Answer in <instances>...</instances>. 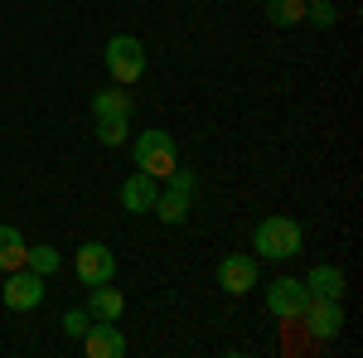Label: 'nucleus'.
I'll use <instances>...</instances> for the list:
<instances>
[{
  "label": "nucleus",
  "mask_w": 363,
  "mask_h": 358,
  "mask_svg": "<svg viewBox=\"0 0 363 358\" xmlns=\"http://www.w3.org/2000/svg\"><path fill=\"white\" fill-rule=\"evenodd\" d=\"M116 198H121V208L126 213H150L155 208V198H160V179H150L145 169H131L126 179H121V189H116Z\"/></svg>",
  "instance_id": "nucleus-10"
},
{
  "label": "nucleus",
  "mask_w": 363,
  "mask_h": 358,
  "mask_svg": "<svg viewBox=\"0 0 363 358\" xmlns=\"http://www.w3.org/2000/svg\"><path fill=\"white\" fill-rule=\"evenodd\" d=\"M25 233L20 228H10V223H0V276L15 272V267H25Z\"/></svg>",
  "instance_id": "nucleus-15"
},
{
  "label": "nucleus",
  "mask_w": 363,
  "mask_h": 358,
  "mask_svg": "<svg viewBox=\"0 0 363 358\" xmlns=\"http://www.w3.org/2000/svg\"><path fill=\"white\" fill-rule=\"evenodd\" d=\"M218 286H223L228 296H247L262 286V262L252 257V252H228L223 262H218Z\"/></svg>",
  "instance_id": "nucleus-7"
},
{
  "label": "nucleus",
  "mask_w": 363,
  "mask_h": 358,
  "mask_svg": "<svg viewBox=\"0 0 363 358\" xmlns=\"http://www.w3.org/2000/svg\"><path fill=\"white\" fill-rule=\"evenodd\" d=\"M102 63H107V73H112V83L131 87L145 78V68H150V58H145V44H140L136 34H112L107 44H102Z\"/></svg>",
  "instance_id": "nucleus-3"
},
{
  "label": "nucleus",
  "mask_w": 363,
  "mask_h": 358,
  "mask_svg": "<svg viewBox=\"0 0 363 358\" xmlns=\"http://www.w3.org/2000/svg\"><path fill=\"white\" fill-rule=\"evenodd\" d=\"M97 140L102 145H126L131 140V116H107V121H97Z\"/></svg>",
  "instance_id": "nucleus-18"
},
{
  "label": "nucleus",
  "mask_w": 363,
  "mask_h": 358,
  "mask_svg": "<svg viewBox=\"0 0 363 358\" xmlns=\"http://www.w3.org/2000/svg\"><path fill=\"white\" fill-rule=\"evenodd\" d=\"M78 344L87 358H126V334L116 330V320H92Z\"/></svg>",
  "instance_id": "nucleus-11"
},
{
  "label": "nucleus",
  "mask_w": 363,
  "mask_h": 358,
  "mask_svg": "<svg viewBox=\"0 0 363 358\" xmlns=\"http://www.w3.org/2000/svg\"><path fill=\"white\" fill-rule=\"evenodd\" d=\"M301 325H306V334L315 339V344H330V339H339V330H344V301L310 296L306 315H301Z\"/></svg>",
  "instance_id": "nucleus-8"
},
{
  "label": "nucleus",
  "mask_w": 363,
  "mask_h": 358,
  "mask_svg": "<svg viewBox=\"0 0 363 358\" xmlns=\"http://www.w3.org/2000/svg\"><path fill=\"white\" fill-rule=\"evenodd\" d=\"M194 189H199V174L194 169H184V165H174L160 179V198H155V218L169 223V228H179V223L189 218V203H194Z\"/></svg>",
  "instance_id": "nucleus-2"
},
{
  "label": "nucleus",
  "mask_w": 363,
  "mask_h": 358,
  "mask_svg": "<svg viewBox=\"0 0 363 358\" xmlns=\"http://www.w3.org/2000/svg\"><path fill=\"white\" fill-rule=\"evenodd\" d=\"M301 281L310 286V296H325V301H344V291H349L344 286V272H339L335 262H315Z\"/></svg>",
  "instance_id": "nucleus-13"
},
{
  "label": "nucleus",
  "mask_w": 363,
  "mask_h": 358,
  "mask_svg": "<svg viewBox=\"0 0 363 358\" xmlns=\"http://www.w3.org/2000/svg\"><path fill=\"white\" fill-rule=\"evenodd\" d=\"M92 320H121L126 315V296L116 291L112 281H102V286H87V305H83Z\"/></svg>",
  "instance_id": "nucleus-12"
},
{
  "label": "nucleus",
  "mask_w": 363,
  "mask_h": 358,
  "mask_svg": "<svg viewBox=\"0 0 363 358\" xmlns=\"http://www.w3.org/2000/svg\"><path fill=\"white\" fill-rule=\"evenodd\" d=\"M73 272L83 286H102V281H116V252L107 242H83L78 257H73Z\"/></svg>",
  "instance_id": "nucleus-9"
},
{
  "label": "nucleus",
  "mask_w": 363,
  "mask_h": 358,
  "mask_svg": "<svg viewBox=\"0 0 363 358\" xmlns=\"http://www.w3.org/2000/svg\"><path fill=\"white\" fill-rule=\"evenodd\" d=\"M44 291H49V276L29 272V267H15V272H5V286H0V301L10 305V310H39L44 305Z\"/></svg>",
  "instance_id": "nucleus-6"
},
{
  "label": "nucleus",
  "mask_w": 363,
  "mask_h": 358,
  "mask_svg": "<svg viewBox=\"0 0 363 358\" xmlns=\"http://www.w3.org/2000/svg\"><path fill=\"white\" fill-rule=\"evenodd\" d=\"M131 160H136V169H145L150 179H165L169 169L179 165V145H174V136H169V131L145 126V131L131 140Z\"/></svg>",
  "instance_id": "nucleus-4"
},
{
  "label": "nucleus",
  "mask_w": 363,
  "mask_h": 358,
  "mask_svg": "<svg viewBox=\"0 0 363 358\" xmlns=\"http://www.w3.org/2000/svg\"><path fill=\"white\" fill-rule=\"evenodd\" d=\"M335 20H339V5H335V0H306V25L335 29Z\"/></svg>",
  "instance_id": "nucleus-19"
},
{
  "label": "nucleus",
  "mask_w": 363,
  "mask_h": 358,
  "mask_svg": "<svg viewBox=\"0 0 363 358\" xmlns=\"http://www.w3.org/2000/svg\"><path fill=\"white\" fill-rule=\"evenodd\" d=\"M107 116H131V92L121 83L92 92V121H107Z\"/></svg>",
  "instance_id": "nucleus-14"
},
{
  "label": "nucleus",
  "mask_w": 363,
  "mask_h": 358,
  "mask_svg": "<svg viewBox=\"0 0 363 358\" xmlns=\"http://www.w3.org/2000/svg\"><path fill=\"white\" fill-rule=\"evenodd\" d=\"M306 305H310V286L296 281V276H277L267 286V310H272V320H281V325H301Z\"/></svg>",
  "instance_id": "nucleus-5"
},
{
  "label": "nucleus",
  "mask_w": 363,
  "mask_h": 358,
  "mask_svg": "<svg viewBox=\"0 0 363 358\" xmlns=\"http://www.w3.org/2000/svg\"><path fill=\"white\" fill-rule=\"evenodd\" d=\"M25 267L39 276H54L58 267H63V257H58V247H49V242H29L25 247Z\"/></svg>",
  "instance_id": "nucleus-17"
},
{
  "label": "nucleus",
  "mask_w": 363,
  "mask_h": 358,
  "mask_svg": "<svg viewBox=\"0 0 363 358\" xmlns=\"http://www.w3.org/2000/svg\"><path fill=\"white\" fill-rule=\"evenodd\" d=\"M87 325H92V315H87V310H68V315H63V334H68V339H83Z\"/></svg>",
  "instance_id": "nucleus-20"
},
{
  "label": "nucleus",
  "mask_w": 363,
  "mask_h": 358,
  "mask_svg": "<svg viewBox=\"0 0 363 358\" xmlns=\"http://www.w3.org/2000/svg\"><path fill=\"white\" fill-rule=\"evenodd\" d=\"M252 257L257 262H291L296 252L306 247V233H301V223L286 218V213H272V218L257 223V233H252Z\"/></svg>",
  "instance_id": "nucleus-1"
},
{
  "label": "nucleus",
  "mask_w": 363,
  "mask_h": 358,
  "mask_svg": "<svg viewBox=\"0 0 363 358\" xmlns=\"http://www.w3.org/2000/svg\"><path fill=\"white\" fill-rule=\"evenodd\" d=\"M267 20H272L277 29L306 25V0H267Z\"/></svg>",
  "instance_id": "nucleus-16"
}]
</instances>
